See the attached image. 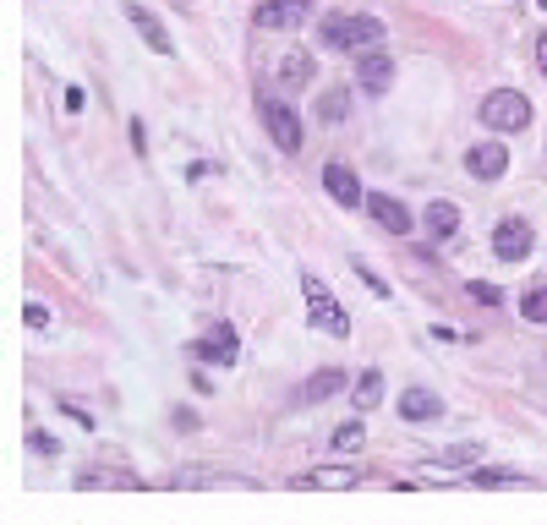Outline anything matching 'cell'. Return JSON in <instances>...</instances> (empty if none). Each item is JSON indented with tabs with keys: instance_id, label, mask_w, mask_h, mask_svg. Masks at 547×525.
Returning <instances> with one entry per match:
<instances>
[{
	"instance_id": "obj_1",
	"label": "cell",
	"mask_w": 547,
	"mask_h": 525,
	"mask_svg": "<svg viewBox=\"0 0 547 525\" xmlns=\"http://www.w3.org/2000/svg\"><path fill=\"white\" fill-rule=\"evenodd\" d=\"M323 44L329 50H351V55H362L372 50V44L383 39V22L378 17H323Z\"/></svg>"
},
{
	"instance_id": "obj_2",
	"label": "cell",
	"mask_w": 547,
	"mask_h": 525,
	"mask_svg": "<svg viewBox=\"0 0 547 525\" xmlns=\"http://www.w3.org/2000/svg\"><path fill=\"white\" fill-rule=\"evenodd\" d=\"M482 126L487 132H526L531 126V99L515 88H498L482 99Z\"/></svg>"
},
{
	"instance_id": "obj_3",
	"label": "cell",
	"mask_w": 547,
	"mask_h": 525,
	"mask_svg": "<svg viewBox=\"0 0 547 525\" xmlns=\"http://www.w3.org/2000/svg\"><path fill=\"white\" fill-rule=\"evenodd\" d=\"M301 290H307V307H312V323H323L329 334H351V318H345V307L329 296V285H323L318 274H301Z\"/></svg>"
},
{
	"instance_id": "obj_4",
	"label": "cell",
	"mask_w": 547,
	"mask_h": 525,
	"mask_svg": "<svg viewBox=\"0 0 547 525\" xmlns=\"http://www.w3.org/2000/svg\"><path fill=\"white\" fill-rule=\"evenodd\" d=\"M367 214H372V225H383L389 236H405V230L416 225L411 208H405L400 197H389V192H367Z\"/></svg>"
},
{
	"instance_id": "obj_5",
	"label": "cell",
	"mask_w": 547,
	"mask_h": 525,
	"mask_svg": "<svg viewBox=\"0 0 547 525\" xmlns=\"http://www.w3.org/2000/svg\"><path fill=\"white\" fill-rule=\"evenodd\" d=\"M236 350H241L236 329H230V323H214V329H208L203 340L192 345V356H197V361H214V367H230V361H236Z\"/></svg>"
},
{
	"instance_id": "obj_6",
	"label": "cell",
	"mask_w": 547,
	"mask_h": 525,
	"mask_svg": "<svg viewBox=\"0 0 547 525\" xmlns=\"http://www.w3.org/2000/svg\"><path fill=\"white\" fill-rule=\"evenodd\" d=\"M263 126L274 132L279 154H296V148H301V121H296V115H290L279 99H263Z\"/></svg>"
},
{
	"instance_id": "obj_7",
	"label": "cell",
	"mask_w": 547,
	"mask_h": 525,
	"mask_svg": "<svg viewBox=\"0 0 547 525\" xmlns=\"http://www.w3.org/2000/svg\"><path fill=\"white\" fill-rule=\"evenodd\" d=\"M307 17H312L307 0H269V6H258V28H269V33H290Z\"/></svg>"
},
{
	"instance_id": "obj_8",
	"label": "cell",
	"mask_w": 547,
	"mask_h": 525,
	"mask_svg": "<svg viewBox=\"0 0 547 525\" xmlns=\"http://www.w3.org/2000/svg\"><path fill=\"white\" fill-rule=\"evenodd\" d=\"M531 241H537V236H531L526 219H504V225L493 230V252H498L504 263H520V258L531 252Z\"/></svg>"
},
{
	"instance_id": "obj_9",
	"label": "cell",
	"mask_w": 547,
	"mask_h": 525,
	"mask_svg": "<svg viewBox=\"0 0 547 525\" xmlns=\"http://www.w3.org/2000/svg\"><path fill=\"white\" fill-rule=\"evenodd\" d=\"M356 83H362V93H383L394 83V61L372 44V50H362V61H356Z\"/></svg>"
},
{
	"instance_id": "obj_10",
	"label": "cell",
	"mask_w": 547,
	"mask_h": 525,
	"mask_svg": "<svg viewBox=\"0 0 547 525\" xmlns=\"http://www.w3.org/2000/svg\"><path fill=\"white\" fill-rule=\"evenodd\" d=\"M465 170H471L476 181H493V175L509 170V148L504 143H476L471 154H465Z\"/></svg>"
},
{
	"instance_id": "obj_11",
	"label": "cell",
	"mask_w": 547,
	"mask_h": 525,
	"mask_svg": "<svg viewBox=\"0 0 547 525\" xmlns=\"http://www.w3.org/2000/svg\"><path fill=\"white\" fill-rule=\"evenodd\" d=\"M126 17H132V28L148 39V50H159V55H176V44H170V33L159 28V17L148 6H137V0H126Z\"/></svg>"
},
{
	"instance_id": "obj_12",
	"label": "cell",
	"mask_w": 547,
	"mask_h": 525,
	"mask_svg": "<svg viewBox=\"0 0 547 525\" xmlns=\"http://www.w3.org/2000/svg\"><path fill=\"white\" fill-rule=\"evenodd\" d=\"M356 482H362V471H351V465H318V471H301L290 487L312 493V487H356Z\"/></svg>"
},
{
	"instance_id": "obj_13",
	"label": "cell",
	"mask_w": 547,
	"mask_h": 525,
	"mask_svg": "<svg viewBox=\"0 0 547 525\" xmlns=\"http://www.w3.org/2000/svg\"><path fill=\"white\" fill-rule=\"evenodd\" d=\"M323 186H329V197H334V203H345V208L367 203V197H362V181H356L345 165H329V170H323Z\"/></svg>"
},
{
	"instance_id": "obj_14",
	"label": "cell",
	"mask_w": 547,
	"mask_h": 525,
	"mask_svg": "<svg viewBox=\"0 0 547 525\" xmlns=\"http://www.w3.org/2000/svg\"><path fill=\"white\" fill-rule=\"evenodd\" d=\"M400 416H411V422H433V416H444V400H438L433 389H405Z\"/></svg>"
},
{
	"instance_id": "obj_15",
	"label": "cell",
	"mask_w": 547,
	"mask_h": 525,
	"mask_svg": "<svg viewBox=\"0 0 547 525\" xmlns=\"http://www.w3.org/2000/svg\"><path fill=\"white\" fill-rule=\"evenodd\" d=\"M197 482H225V487H258L252 476H236V471H208V465H186L176 476V487H197Z\"/></svg>"
},
{
	"instance_id": "obj_16",
	"label": "cell",
	"mask_w": 547,
	"mask_h": 525,
	"mask_svg": "<svg viewBox=\"0 0 547 525\" xmlns=\"http://www.w3.org/2000/svg\"><path fill=\"white\" fill-rule=\"evenodd\" d=\"M279 83H285V88H307L312 83V55L307 50H290L285 66H279Z\"/></svg>"
},
{
	"instance_id": "obj_17",
	"label": "cell",
	"mask_w": 547,
	"mask_h": 525,
	"mask_svg": "<svg viewBox=\"0 0 547 525\" xmlns=\"http://www.w3.org/2000/svg\"><path fill=\"white\" fill-rule=\"evenodd\" d=\"M77 487H121V493H132V487H143L132 471H77Z\"/></svg>"
},
{
	"instance_id": "obj_18",
	"label": "cell",
	"mask_w": 547,
	"mask_h": 525,
	"mask_svg": "<svg viewBox=\"0 0 547 525\" xmlns=\"http://www.w3.org/2000/svg\"><path fill=\"white\" fill-rule=\"evenodd\" d=\"M427 230H433L438 241H449L460 230V208L455 203H433V208H427Z\"/></svg>"
},
{
	"instance_id": "obj_19",
	"label": "cell",
	"mask_w": 547,
	"mask_h": 525,
	"mask_svg": "<svg viewBox=\"0 0 547 525\" xmlns=\"http://www.w3.org/2000/svg\"><path fill=\"white\" fill-rule=\"evenodd\" d=\"M471 487H537V482L520 476V471H498V465H487V471H471Z\"/></svg>"
},
{
	"instance_id": "obj_20",
	"label": "cell",
	"mask_w": 547,
	"mask_h": 525,
	"mask_svg": "<svg viewBox=\"0 0 547 525\" xmlns=\"http://www.w3.org/2000/svg\"><path fill=\"white\" fill-rule=\"evenodd\" d=\"M367 443V433H362V422H345V427H334V438H329V449L334 454H356Z\"/></svg>"
},
{
	"instance_id": "obj_21",
	"label": "cell",
	"mask_w": 547,
	"mask_h": 525,
	"mask_svg": "<svg viewBox=\"0 0 547 525\" xmlns=\"http://www.w3.org/2000/svg\"><path fill=\"white\" fill-rule=\"evenodd\" d=\"M345 389V378H340V372H312V378H307V400H329V394H340Z\"/></svg>"
},
{
	"instance_id": "obj_22",
	"label": "cell",
	"mask_w": 547,
	"mask_h": 525,
	"mask_svg": "<svg viewBox=\"0 0 547 525\" xmlns=\"http://www.w3.org/2000/svg\"><path fill=\"white\" fill-rule=\"evenodd\" d=\"M378 400H383V372H362V378H356V405L372 411Z\"/></svg>"
},
{
	"instance_id": "obj_23",
	"label": "cell",
	"mask_w": 547,
	"mask_h": 525,
	"mask_svg": "<svg viewBox=\"0 0 547 525\" xmlns=\"http://www.w3.org/2000/svg\"><path fill=\"white\" fill-rule=\"evenodd\" d=\"M318 115H323V121H345V115H351V93H340V88H334V93H323Z\"/></svg>"
},
{
	"instance_id": "obj_24",
	"label": "cell",
	"mask_w": 547,
	"mask_h": 525,
	"mask_svg": "<svg viewBox=\"0 0 547 525\" xmlns=\"http://www.w3.org/2000/svg\"><path fill=\"white\" fill-rule=\"evenodd\" d=\"M520 312H526L531 323H547V285L542 290H526V296H520Z\"/></svg>"
},
{
	"instance_id": "obj_25",
	"label": "cell",
	"mask_w": 547,
	"mask_h": 525,
	"mask_svg": "<svg viewBox=\"0 0 547 525\" xmlns=\"http://www.w3.org/2000/svg\"><path fill=\"white\" fill-rule=\"evenodd\" d=\"M471 301H482V307H498V301H504V296H498V285H487V279H476V285H471Z\"/></svg>"
},
{
	"instance_id": "obj_26",
	"label": "cell",
	"mask_w": 547,
	"mask_h": 525,
	"mask_svg": "<svg viewBox=\"0 0 547 525\" xmlns=\"http://www.w3.org/2000/svg\"><path fill=\"white\" fill-rule=\"evenodd\" d=\"M28 329H50V312H44L39 301H28Z\"/></svg>"
},
{
	"instance_id": "obj_27",
	"label": "cell",
	"mask_w": 547,
	"mask_h": 525,
	"mask_svg": "<svg viewBox=\"0 0 547 525\" xmlns=\"http://www.w3.org/2000/svg\"><path fill=\"white\" fill-rule=\"evenodd\" d=\"M83 104H88V93H83V88H66V110L77 115V110H83Z\"/></svg>"
},
{
	"instance_id": "obj_28",
	"label": "cell",
	"mask_w": 547,
	"mask_h": 525,
	"mask_svg": "<svg viewBox=\"0 0 547 525\" xmlns=\"http://www.w3.org/2000/svg\"><path fill=\"white\" fill-rule=\"evenodd\" d=\"M537 61H542V72H547V33L537 39Z\"/></svg>"
},
{
	"instance_id": "obj_29",
	"label": "cell",
	"mask_w": 547,
	"mask_h": 525,
	"mask_svg": "<svg viewBox=\"0 0 547 525\" xmlns=\"http://www.w3.org/2000/svg\"><path fill=\"white\" fill-rule=\"evenodd\" d=\"M176 6H181V11H186V6H192V0H176Z\"/></svg>"
},
{
	"instance_id": "obj_30",
	"label": "cell",
	"mask_w": 547,
	"mask_h": 525,
	"mask_svg": "<svg viewBox=\"0 0 547 525\" xmlns=\"http://www.w3.org/2000/svg\"><path fill=\"white\" fill-rule=\"evenodd\" d=\"M537 6H542V11H547V0H537Z\"/></svg>"
}]
</instances>
